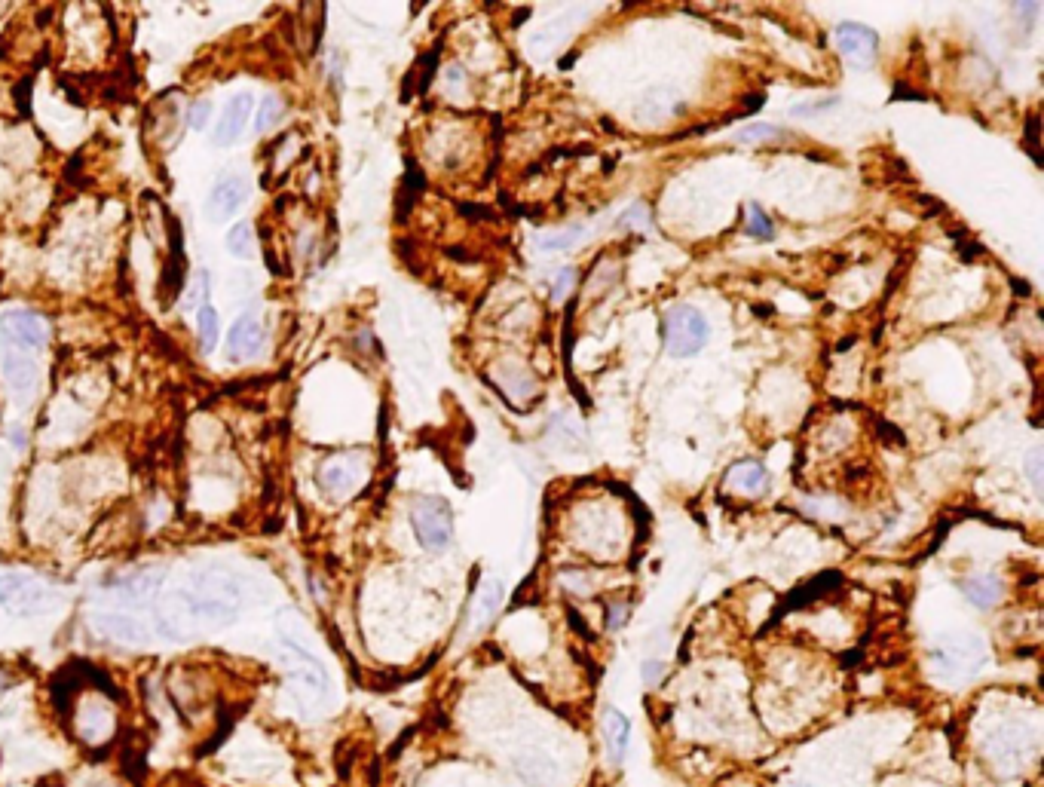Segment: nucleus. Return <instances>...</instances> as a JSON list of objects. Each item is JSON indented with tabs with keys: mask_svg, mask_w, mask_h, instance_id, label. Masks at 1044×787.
Wrapping results in <instances>:
<instances>
[{
	"mask_svg": "<svg viewBox=\"0 0 1044 787\" xmlns=\"http://www.w3.org/2000/svg\"><path fill=\"white\" fill-rule=\"evenodd\" d=\"M708 322L695 307H671L665 316V347L671 356H695L708 343Z\"/></svg>",
	"mask_w": 1044,
	"mask_h": 787,
	"instance_id": "1",
	"label": "nucleus"
},
{
	"mask_svg": "<svg viewBox=\"0 0 1044 787\" xmlns=\"http://www.w3.org/2000/svg\"><path fill=\"white\" fill-rule=\"evenodd\" d=\"M411 524H414V533H417L423 549L444 552L447 546H451V539H454V512H451V506H447L444 500H438V497L420 500L414 506V512H411Z\"/></svg>",
	"mask_w": 1044,
	"mask_h": 787,
	"instance_id": "2",
	"label": "nucleus"
},
{
	"mask_svg": "<svg viewBox=\"0 0 1044 787\" xmlns=\"http://www.w3.org/2000/svg\"><path fill=\"white\" fill-rule=\"evenodd\" d=\"M0 337H7L10 343H16V347H22V350H40L49 337V331L37 313L10 310V313L0 316Z\"/></svg>",
	"mask_w": 1044,
	"mask_h": 787,
	"instance_id": "3",
	"label": "nucleus"
},
{
	"mask_svg": "<svg viewBox=\"0 0 1044 787\" xmlns=\"http://www.w3.org/2000/svg\"><path fill=\"white\" fill-rule=\"evenodd\" d=\"M46 601V588L28 579L25 573H4L0 576V604L10 610H34Z\"/></svg>",
	"mask_w": 1044,
	"mask_h": 787,
	"instance_id": "4",
	"label": "nucleus"
},
{
	"mask_svg": "<svg viewBox=\"0 0 1044 787\" xmlns=\"http://www.w3.org/2000/svg\"><path fill=\"white\" fill-rule=\"evenodd\" d=\"M836 46L842 56H849L852 62L858 65H870L873 56H876V46H879V37L873 28L861 25V22H842L836 28Z\"/></svg>",
	"mask_w": 1044,
	"mask_h": 787,
	"instance_id": "5",
	"label": "nucleus"
},
{
	"mask_svg": "<svg viewBox=\"0 0 1044 787\" xmlns=\"http://www.w3.org/2000/svg\"><path fill=\"white\" fill-rule=\"evenodd\" d=\"M252 108H255L252 92H236L230 102L224 105V111H221V120H218V129H215V144H221V147L233 144L242 135V129L248 126Z\"/></svg>",
	"mask_w": 1044,
	"mask_h": 787,
	"instance_id": "6",
	"label": "nucleus"
},
{
	"mask_svg": "<svg viewBox=\"0 0 1044 787\" xmlns=\"http://www.w3.org/2000/svg\"><path fill=\"white\" fill-rule=\"evenodd\" d=\"M264 343V331H261V322L255 316H239L230 331H227V356L233 362H242V359H252Z\"/></svg>",
	"mask_w": 1044,
	"mask_h": 787,
	"instance_id": "7",
	"label": "nucleus"
},
{
	"mask_svg": "<svg viewBox=\"0 0 1044 787\" xmlns=\"http://www.w3.org/2000/svg\"><path fill=\"white\" fill-rule=\"evenodd\" d=\"M245 193H248V187H245V181L242 178H221L215 187H212V193H209V218L212 221H227L242 203H245Z\"/></svg>",
	"mask_w": 1044,
	"mask_h": 787,
	"instance_id": "8",
	"label": "nucleus"
},
{
	"mask_svg": "<svg viewBox=\"0 0 1044 787\" xmlns=\"http://www.w3.org/2000/svg\"><path fill=\"white\" fill-rule=\"evenodd\" d=\"M503 598H506V592H503V582H500V579H484V582L478 585L475 601H472V628H475V631L484 628V625L496 616V610L503 607Z\"/></svg>",
	"mask_w": 1044,
	"mask_h": 787,
	"instance_id": "9",
	"label": "nucleus"
},
{
	"mask_svg": "<svg viewBox=\"0 0 1044 787\" xmlns=\"http://www.w3.org/2000/svg\"><path fill=\"white\" fill-rule=\"evenodd\" d=\"M604 742H607V751H610V760L613 763H622L625 754H628V742H631V723L622 711L616 708H607L604 711Z\"/></svg>",
	"mask_w": 1044,
	"mask_h": 787,
	"instance_id": "10",
	"label": "nucleus"
},
{
	"mask_svg": "<svg viewBox=\"0 0 1044 787\" xmlns=\"http://www.w3.org/2000/svg\"><path fill=\"white\" fill-rule=\"evenodd\" d=\"M962 592H965V598H968L974 607L986 610V607H996V604L1002 601V595H1005V585H1002V579H999V576L983 573V576H971V579H965V582H962Z\"/></svg>",
	"mask_w": 1044,
	"mask_h": 787,
	"instance_id": "11",
	"label": "nucleus"
},
{
	"mask_svg": "<svg viewBox=\"0 0 1044 787\" xmlns=\"http://www.w3.org/2000/svg\"><path fill=\"white\" fill-rule=\"evenodd\" d=\"M766 481H769L766 469H763L760 463H754V460L735 463V466H732V472H729V478H726V484H729L732 490H738V494H748V497L763 494V490H766Z\"/></svg>",
	"mask_w": 1044,
	"mask_h": 787,
	"instance_id": "12",
	"label": "nucleus"
},
{
	"mask_svg": "<svg viewBox=\"0 0 1044 787\" xmlns=\"http://www.w3.org/2000/svg\"><path fill=\"white\" fill-rule=\"evenodd\" d=\"M4 380L16 392H28L37 383V365L28 359V353L10 350V353H4Z\"/></svg>",
	"mask_w": 1044,
	"mask_h": 787,
	"instance_id": "13",
	"label": "nucleus"
},
{
	"mask_svg": "<svg viewBox=\"0 0 1044 787\" xmlns=\"http://www.w3.org/2000/svg\"><path fill=\"white\" fill-rule=\"evenodd\" d=\"M319 484L328 490V494L343 497V494H350V490L359 484V475H356V469H353L350 463H346V460H331V463L319 472Z\"/></svg>",
	"mask_w": 1044,
	"mask_h": 787,
	"instance_id": "14",
	"label": "nucleus"
},
{
	"mask_svg": "<svg viewBox=\"0 0 1044 787\" xmlns=\"http://www.w3.org/2000/svg\"><path fill=\"white\" fill-rule=\"evenodd\" d=\"M227 249H230V255L239 258V261L252 258V255H255V227L248 224V221H239L236 227H230V230H227Z\"/></svg>",
	"mask_w": 1044,
	"mask_h": 787,
	"instance_id": "15",
	"label": "nucleus"
},
{
	"mask_svg": "<svg viewBox=\"0 0 1044 787\" xmlns=\"http://www.w3.org/2000/svg\"><path fill=\"white\" fill-rule=\"evenodd\" d=\"M518 769H521V775H524L527 781H533L536 787L555 781V775H558L555 763H552L549 757H542V754H533V757L527 754V757H521V760H518Z\"/></svg>",
	"mask_w": 1044,
	"mask_h": 787,
	"instance_id": "16",
	"label": "nucleus"
},
{
	"mask_svg": "<svg viewBox=\"0 0 1044 787\" xmlns=\"http://www.w3.org/2000/svg\"><path fill=\"white\" fill-rule=\"evenodd\" d=\"M196 334H200V347H203L206 353H212L215 343H218V334H221L215 307L203 304L200 310H196Z\"/></svg>",
	"mask_w": 1044,
	"mask_h": 787,
	"instance_id": "17",
	"label": "nucleus"
},
{
	"mask_svg": "<svg viewBox=\"0 0 1044 787\" xmlns=\"http://www.w3.org/2000/svg\"><path fill=\"white\" fill-rule=\"evenodd\" d=\"M98 625H102L111 637H117V641H129V644L141 641V628H138V622L129 619V616H105Z\"/></svg>",
	"mask_w": 1044,
	"mask_h": 787,
	"instance_id": "18",
	"label": "nucleus"
},
{
	"mask_svg": "<svg viewBox=\"0 0 1044 787\" xmlns=\"http://www.w3.org/2000/svg\"><path fill=\"white\" fill-rule=\"evenodd\" d=\"M279 117H282V98L279 95H267L261 102V108H258V129L267 132L270 126L279 123Z\"/></svg>",
	"mask_w": 1044,
	"mask_h": 787,
	"instance_id": "19",
	"label": "nucleus"
},
{
	"mask_svg": "<svg viewBox=\"0 0 1044 787\" xmlns=\"http://www.w3.org/2000/svg\"><path fill=\"white\" fill-rule=\"evenodd\" d=\"M772 138H778V129L769 123H754V126H744L738 132V141H744V144H760V141H772Z\"/></svg>",
	"mask_w": 1044,
	"mask_h": 787,
	"instance_id": "20",
	"label": "nucleus"
},
{
	"mask_svg": "<svg viewBox=\"0 0 1044 787\" xmlns=\"http://www.w3.org/2000/svg\"><path fill=\"white\" fill-rule=\"evenodd\" d=\"M748 233L757 239H772V224L760 206H748Z\"/></svg>",
	"mask_w": 1044,
	"mask_h": 787,
	"instance_id": "21",
	"label": "nucleus"
},
{
	"mask_svg": "<svg viewBox=\"0 0 1044 787\" xmlns=\"http://www.w3.org/2000/svg\"><path fill=\"white\" fill-rule=\"evenodd\" d=\"M209 120H212V102H196V105L190 108V114H187V123H190V129H196V132L206 129Z\"/></svg>",
	"mask_w": 1044,
	"mask_h": 787,
	"instance_id": "22",
	"label": "nucleus"
},
{
	"mask_svg": "<svg viewBox=\"0 0 1044 787\" xmlns=\"http://www.w3.org/2000/svg\"><path fill=\"white\" fill-rule=\"evenodd\" d=\"M619 224H628V227L634 224L637 230H646V227H650V209H646L643 203H637V206H631V209L622 215Z\"/></svg>",
	"mask_w": 1044,
	"mask_h": 787,
	"instance_id": "23",
	"label": "nucleus"
},
{
	"mask_svg": "<svg viewBox=\"0 0 1044 787\" xmlns=\"http://www.w3.org/2000/svg\"><path fill=\"white\" fill-rule=\"evenodd\" d=\"M662 674H665V662H659V659H646L643 668H640V677H643L646 686H656L662 680Z\"/></svg>",
	"mask_w": 1044,
	"mask_h": 787,
	"instance_id": "24",
	"label": "nucleus"
},
{
	"mask_svg": "<svg viewBox=\"0 0 1044 787\" xmlns=\"http://www.w3.org/2000/svg\"><path fill=\"white\" fill-rule=\"evenodd\" d=\"M573 279H576L573 270H561L558 282L552 285V301H564V298H567V291L573 288Z\"/></svg>",
	"mask_w": 1044,
	"mask_h": 787,
	"instance_id": "25",
	"label": "nucleus"
},
{
	"mask_svg": "<svg viewBox=\"0 0 1044 787\" xmlns=\"http://www.w3.org/2000/svg\"><path fill=\"white\" fill-rule=\"evenodd\" d=\"M1026 466H1029V481L1035 487V494H1041V451H1032Z\"/></svg>",
	"mask_w": 1044,
	"mask_h": 787,
	"instance_id": "26",
	"label": "nucleus"
},
{
	"mask_svg": "<svg viewBox=\"0 0 1044 787\" xmlns=\"http://www.w3.org/2000/svg\"><path fill=\"white\" fill-rule=\"evenodd\" d=\"M625 619H628V607H625V604H613V607H610V616H607V628H619Z\"/></svg>",
	"mask_w": 1044,
	"mask_h": 787,
	"instance_id": "27",
	"label": "nucleus"
},
{
	"mask_svg": "<svg viewBox=\"0 0 1044 787\" xmlns=\"http://www.w3.org/2000/svg\"><path fill=\"white\" fill-rule=\"evenodd\" d=\"M7 686H10V674H7L4 668H0V693H4V690H7Z\"/></svg>",
	"mask_w": 1044,
	"mask_h": 787,
	"instance_id": "28",
	"label": "nucleus"
},
{
	"mask_svg": "<svg viewBox=\"0 0 1044 787\" xmlns=\"http://www.w3.org/2000/svg\"><path fill=\"white\" fill-rule=\"evenodd\" d=\"M793 787H809V784H793Z\"/></svg>",
	"mask_w": 1044,
	"mask_h": 787,
	"instance_id": "29",
	"label": "nucleus"
}]
</instances>
